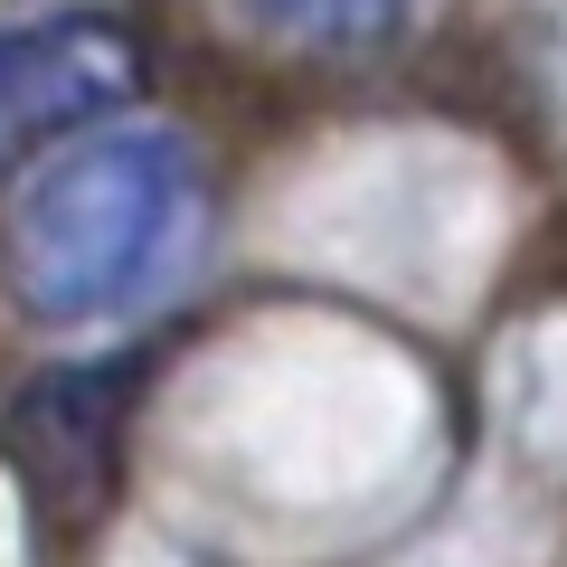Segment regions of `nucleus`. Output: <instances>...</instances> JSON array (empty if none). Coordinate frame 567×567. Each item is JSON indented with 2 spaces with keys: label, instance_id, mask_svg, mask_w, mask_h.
I'll return each instance as SVG.
<instances>
[{
  "label": "nucleus",
  "instance_id": "obj_3",
  "mask_svg": "<svg viewBox=\"0 0 567 567\" xmlns=\"http://www.w3.org/2000/svg\"><path fill=\"white\" fill-rule=\"evenodd\" d=\"M133 398H142L133 360H66L10 406V454H20L39 511H58V520H95L104 511L123 435H133Z\"/></svg>",
  "mask_w": 567,
  "mask_h": 567
},
{
  "label": "nucleus",
  "instance_id": "obj_4",
  "mask_svg": "<svg viewBox=\"0 0 567 567\" xmlns=\"http://www.w3.org/2000/svg\"><path fill=\"white\" fill-rule=\"evenodd\" d=\"M246 10H256V29H275L293 48H379L406 29L416 0H246Z\"/></svg>",
  "mask_w": 567,
  "mask_h": 567
},
{
  "label": "nucleus",
  "instance_id": "obj_2",
  "mask_svg": "<svg viewBox=\"0 0 567 567\" xmlns=\"http://www.w3.org/2000/svg\"><path fill=\"white\" fill-rule=\"evenodd\" d=\"M133 85H142V48L114 10L0 20V181L48 162L58 142L114 123Z\"/></svg>",
  "mask_w": 567,
  "mask_h": 567
},
{
  "label": "nucleus",
  "instance_id": "obj_1",
  "mask_svg": "<svg viewBox=\"0 0 567 567\" xmlns=\"http://www.w3.org/2000/svg\"><path fill=\"white\" fill-rule=\"evenodd\" d=\"M208 171L171 123H95L29 171L10 208V293L39 331H114L189 275Z\"/></svg>",
  "mask_w": 567,
  "mask_h": 567
}]
</instances>
